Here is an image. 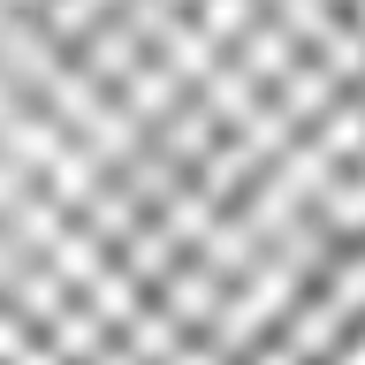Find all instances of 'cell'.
I'll return each instance as SVG.
<instances>
[{
	"label": "cell",
	"instance_id": "1",
	"mask_svg": "<svg viewBox=\"0 0 365 365\" xmlns=\"http://www.w3.org/2000/svg\"><path fill=\"white\" fill-rule=\"evenodd\" d=\"M0 365H365V0H0Z\"/></svg>",
	"mask_w": 365,
	"mask_h": 365
}]
</instances>
